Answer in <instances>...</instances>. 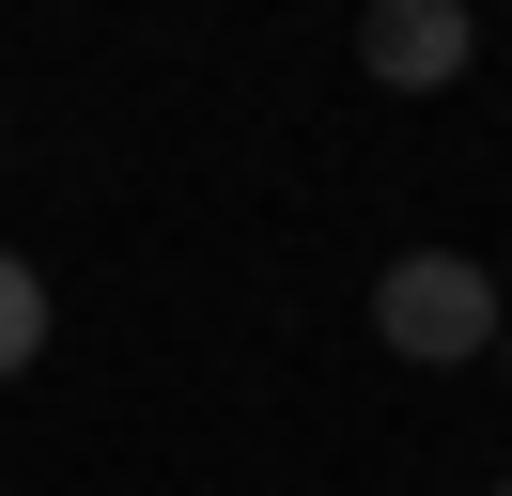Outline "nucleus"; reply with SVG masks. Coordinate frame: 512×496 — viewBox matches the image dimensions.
Here are the masks:
<instances>
[{
    "instance_id": "nucleus-5",
    "label": "nucleus",
    "mask_w": 512,
    "mask_h": 496,
    "mask_svg": "<svg viewBox=\"0 0 512 496\" xmlns=\"http://www.w3.org/2000/svg\"><path fill=\"white\" fill-rule=\"evenodd\" d=\"M497 496H512V481H497Z\"/></svg>"
},
{
    "instance_id": "nucleus-4",
    "label": "nucleus",
    "mask_w": 512,
    "mask_h": 496,
    "mask_svg": "<svg viewBox=\"0 0 512 496\" xmlns=\"http://www.w3.org/2000/svg\"><path fill=\"white\" fill-rule=\"evenodd\" d=\"M497 357H512V326H497Z\"/></svg>"
},
{
    "instance_id": "nucleus-2",
    "label": "nucleus",
    "mask_w": 512,
    "mask_h": 496,
    "mask_svg": "<svg viewBox=\"0 0 512 496\" xmlns=\"http://www.w3.org/2000/svg\"><path fill=\"white\" fill-rule=\"evenodd\" d=\"M466 47H481V16H466V0H373V16H357V78H388V93L466 78Z\"/></svg>"
},
{
    "instance_id": "nucleus-3",
    "label": "nucleus",
    "mask_w": 512,
    "mask_h": 496,
    "mask_svg": "<svg viewBox=\"0 0 512 496\" xmlns=\"http://www.w3.org/2000/svg\"><path fill=\"white\" fill-rule=\"evenodd\" d=\"M32 357H47V279L0 248V372H32Z\"/></svg>"
},
{
    "instance_id": "nucleus-1",
    "label": "nucleus",
    "mask_w": 512,
    "mask_h": 496,
    "mask_svg": "<svg viewBox=\"0 0 512 496\" xmlns=\"http://www.w3.org/2000/svg\"><path fill=\"white\" fill-rule=\"evenodd\" d=\"M497 326H512V295L481 279V248H404V264L373 279V341H388V357H419V372L497 357Z\"/></svg>"
}]
</instances>
